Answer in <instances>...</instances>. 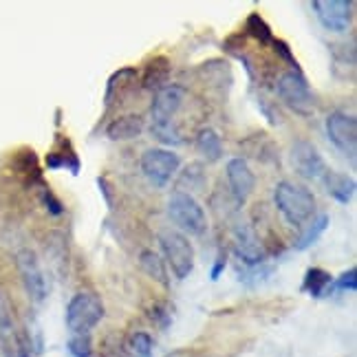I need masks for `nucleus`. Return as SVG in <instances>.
<instances>
[{"label":"nucleus","mask_w":357,"mask_h":357,"mask_svg":"<svg viewBox=\"0 0 357 357\" xmlns=\"http://www.w3.org/2000/svg\"><path fill=\"white\" fill-rule=\"evenodd\" d=\"M153 130H155V135L159 137L163 144H178V142H181L176 137V128L172 126V121H168V123H153Z\"/></svg>","instance_id":"4be33fe9"},{"label":"nucleus","mask_w":357,"mask_h":357,"mask_svg":"<svg viewBox=\"0 0 357 357\" xmlns=\"http://www.w3.org/2000/svg\"><path fill=\"white\" fill-rule=\"evenodd\" d=\"M326 132L328 139L333 142V146L340 153L349 155L355 159V150H357V121L353 115L347 113H333L326 119Z\"/></svg>","instance_id":"6e6552de"},{"label":"nucleus","mask_w":357,"mask_h":357,"mask_svg":"<svg viewBox=\"0 0 357 357\" xmlns=\"http://www.w3.org/2000/svg\"><path fill=\"white\" fill-rule=\"evenodd\" d=\"M181 159L168 148H150L142 155V170L146 178L157 188H166L176 174Z\"/></svg>","instance_id":"39448f33"},{"label":"nucleus","mask_w":357,"mask_h":357,"mask_svg":"<svg viewBox=\"0 0 357 357\" xmlns=\"http://www.w3.org/2000/svg\"><path fill=\"white\" fill-rule=\"evenodd\" d=\"M68 351L73 357H89L91 355V340L89 335H75L68 342Z\"/></svg>","instance_id":"412c9836"},{"label":"nucleus","mask_w":357,"mask_h":357,"mask_svg":"<svg viewBox=\"0 0 357 357\" xmlns=\"http://www.w3.org/2000/svg\"><path fill=\"white\" fill-rule=\"evenodd\" d=\"M273 199H276V205H278L280 214L291 225H305L309 218L313 216L315 199H313V195L307 188L289 183V181H282V183L276 185Z\"/></svg>","instance_id":"f257e3e1"},{"label":"nucleus","mask_w":357,"mask_h":357,"mask_svg":"<svg viewBox=\"0 0 357 357\" xmlns=\"http://www.w3.org/2000/svg\"><path fill=\"white\" fill-rule=\"evenodd\" d=\"M197 146H199V153L210 159V161H216L218 157L223 155V144H221V137H218L212 128L208 130H201L199 132V139H197Z\"/></svg>","instance_id":"dca6fc26"},{"label":"nucleus","mask_w":357,"mask_h":357,"mask_svg":"<svg viewBox=\"0 0 357 357\" xmlns=\"http://www.w3.org/2000/svg\"><path fill=\"white\" fill-rule=\"evenodd\" d=\"M185 98V91L181 86L168 84L157 91L155 102H153V123H168L176 115V111L181 108Z\"/></svg>","instance_id":"9b49d317"},{"label":"nucleus","mask_w":357,"mask_h":357,"mask_svg":"<svg viewBox=\"0 0 357 357\" xmlns=\"http://www.w3.org/2000/svg\"><path fill=\"white\" fill-rule=\"evenodd\" d=\"M328 282H331V276H328L326 271H322V269H309L307 271V284L305 287L313 296H320Z\"/></svg>","instance_id":"6ab92c4d"},{"label":"nucleus","mask_w":357,"mask_h":357,"mask_svg":"<svg viewBox=\"0 0 357 357\" xmlns=\"http://www.w3.org/2000/svg\"><path fill=\"white\" fill-rule=\"evenodd\" d=\"M326 225H328V216L326 214H318L311 221V225L307 227V231L305 234L300 236V241L296 243V247L298 250H305V247H309V245H313L315 241H318L320 236H322V231L326 229Z\"/></svg>","instance_id":"f3484780"},{"label":"nucleus","mask_w":357,"mask_h":357,"mask_svg":"<svg viewBox=\"0 0 357 357\" xmlns=\"http://www.w3.org/2000/svg\"><path fill=\"white\" fill-rule=\"evenodd\" d=\"M142 267H144V271L148 273V276H153L155 280L166 284V269H163L161 258L155 252H144L142 254Z\"/></svg>","instance_id":"a211bd4d"},{"label":"nucleus","mask_w":357,"mask_h":357,"mask_svg":"<svg viewBox=\"0 0 357 357\" xmlns=\"http://www.w3.org/2000/svg\"><path fill=\"white\" fill-rule=\"evenodd\" d=\"M276 91L280 95V100L289 108H294L296 113L309 115L313 111V93L307 84V79L298 71H289V73L280 75Z\"/></svg>","instance_id":"423d86ee"},{"label":"nucleus","mask_w":357,"mask_h":357,"mask_svg":"<svg viewBox=\"0 0 357 357\" xmlns=\"http://www.w3.org/2000/svg\"><path fill=\"white\" fill-rule=\"evenodd\" d=\"M168 216L188 234H201L205 229V212L199 201L188 192H174L168 199Z\"/></svg>","instance_id":"20e7f679"},{"label":"nucleus","mask_w":357,"mask_h":357,"mask_svg":"<svg viewBox=\"0 0 357 357\" xmlns=\"http://www.w3.org/2000/svg\"><path fill=\"white\" fill-rule=\"evenodd\" d=\"M340 287L342 289H347L349 287L351 291H355V269H351L349 273H344V276L340 278Z\"/></svg>","instance_id":"b1692460"},{"label":"nucleus","mask_w":357,"mask_h":357,"mask_svg":"<svg viewBox=\"0 0 357 357\" xmlns=\"http://www.w3.org/2000/svg\"><path fill=\"white\" fill-rule=\"evenodd\" d=\"M236 245H238V254L247 263L263 260V250H260V245L250 227H236Z\"/></svg>","instance_id":"2eb2a0df"},{"label":"nucleus","mask_w":357,"mask_h":357,"mask_svg":"<svg viewBox=\"0 0 357 357\" xmlns=\"http://www.w3.org/2000/svg\"><path fill=\"white\" fill-rule=\"evenodd\" d=\"M324 185H326V192L331 195L333 199H337L340 203H349L355 195V181L351 176L342 174V172H333V170H326L324 174Z\"/></svg>","instance_id":"4468645a"},{"label":"nucleus","mask_w":357,"mask_h":357,"mask_svg":"<svg viewBox=\"0 0 357 357\" xmlns=\"http://www.w3.org/2000/svg\"><path fill=\"white\" fill-rule=\"evenodd\" d=\"M104 318V305L100 296L91 291L77 294L66 309V324L75 335H89Z\"/></svg>","instance_id":"f03ea898"},{"label":"nucleus","mask_w":357,"mask_h":357,"mask_svg":"<svg viewBox=\"0 0 357 357\" xmlns=\"http://www.w3.org/2000/svg\"><path fill=\"white\" fill-rule=\"evenodd\" d=\"M313 9L318 13L324 29L342 33L351 26L353 16V3L351 0H315Z\"/></svg>","instance_id":"1a4fd4ad"},{"label":"nucleus","mask_w":357,"mask_h":357,"mask_svg":"<svg viewBox=\"0 0 357 357\" xmlns=\"http://www.w3.org/2000/svg\"><path fill=\"white\" fill-rule=\"evenodd\" d=\"M18 271L22 276L26 294H29L36 302L45 300L47 280H45L43 269H40V263H38V258H36V254L31 250H22L18 254Z\"/></svg>","instance_id":"9d476101"},{"label":"nucleus","mask_w":357,"mask_h":357,"mask_svg":"<svg viewBox=\"0 0 357 357\" xmlns=\"http://www.w3.org/2000/svg\"><path fill=\"white\" fill-rule=\"evenodd\" d=\"M159 245L166 263L170 265L172 273L176 278H188L192 269H195V247L190 241L174 229H161L159 234Z\"/></svg>","instance_id":"7ed1b4c3"},{"label":"nucleus","mask_w":357,"mask_h":357,"mask_svg":"<svg viewBox=\"0 0 357 357\" xmlns=\"http://www.w3.org/2000/svg\"><path fill=\"white\" fill-rule=\"evenodd\" d=\"M247 26H250V31L258 38V40H263V43H267V40H271V31H269V26L265 24V20L260 18V16H250V20H247Z\"/></svg>","instance_id":"5701e85b"},{"label":"nucleus","mask_w":357,"mask_h":357,"mask_svg":"<svg viewBox=\"0 0 357 357\" xmlns=\"http://www.w3.org/2000/svg\"><path fill=\"white\" fill-rule=\"evenodd\" d=\"M291 166L307 181H322L326 174V163L309 142H296L291 148Z\"/></svg>","instance_id":"0eeeda50"},{"label":"nucleus","mask_w":357,"mask_h":357,"mask_svg":"<svg viewBox=\"0 0 357 357\" xmlns=\"http://www.w3.org/2000/svg\"><path fill=\"white\" fill-rule=\"evenodd\" d=\"M227 181L231 188V195L236 197L238 203H245L247 199H250L252 192H254V185H256V178H254L250 163L241 157L231 159L227 163Z\"/></svg>","instance_id":"f8f14e48"},{"label":"nucleus","mask_w":357,"mask_h":357,"mask_svg":"<svg viewBox=\"0 0 357 357\" xmlns=\"http://www.w3.org/2000/svg\"><path fill=\"white\" fill-rule=\"evenodd\" d=\"M108 137L113 142H126V139H135L144 132V119L139 115H123L117 117L115 121H111V126L106 128Z\"/></svg>","instance_id":"ddd939ff"},{"label":"nucleus","mask_w":357,"mask_h":357,"mask_svg":"<svg viewBox=\"0 0 357 357\" xmlns=\"http://www.w3.org/2000/svg\"><path fill=\"white\" fill-rule=\"evenodd\" d=\"M130 349L137 357H150L153 353V340L148 333H135L130 337Z\"/></svg>","instance_id":"aec40b11"}]
</instances>
